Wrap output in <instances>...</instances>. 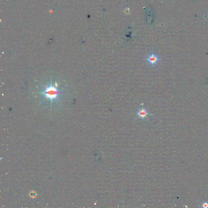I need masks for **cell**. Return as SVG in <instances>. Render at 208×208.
I'll return each mask as SVG.
<instances>
[{
  "label": "cell",
  "instance_id": "2",
  "mask_svg": "<svg viewBox=\"0 0 208 208\" xmlns=\"http://www.w3.org/2000/svg\"><path fill=\"white\" fill-rule=\"evenodd\" d=\"M146 62L153 68L156 67L161 62V59L156 54L152 52L146 55L145 56Z\"/></svg>",
  "mask_w": 208,
  "mask_h": 208
},
{
  "label": "cell",
  "instance_id": "3",
  "mask_svg": "<svg viewBox=\"0 0 208 208\" xmlns=\"http://www.w3.org/2000/svg\"><path fill=\"white\" fill-rule=\"evenodd\" d=\"M136 115L138 118L142 120L147 119L149 116H152V114L149 113L145 107L139 108L136 113Z\"/></svg>",
  "mask_w": 208,
  "mask_h": 208
},
{
  "label": "cell",
  "instance_id": "1",
  "mask_svg": "<svg viewBox=\"0 0 208 208\" xmlns=\"http://www.w3.org/2000/svg\"><path fill=\"white\" fill-rule=\"evenodd\" d=\"M61 93V92L58 91L55 87L52 86L51 83V86L46 87V90L43 94L46 96V99H50L52 102V100L58 99L57 96Z\"/></svg>",
  "mask_w": 208,
  "mask_h": 208
}]
</instances>
